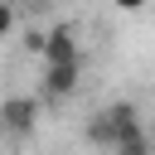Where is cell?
<instances>
[{
    "mask_svg": "<svg viewBox=\"0 0 155 155\" xmlns=\"http://www.w3.org/2000/svg\"><path fill=\"white\" fill-rule=\"evenodd\" d=\"M136 126H140V111H136V102H126V97H121V102H107V107L87 121V140L107 150L116 136H126V131H136Z\"/></svg>",
    "mask_w": 155,
    "mask_h": 155,
    "instance_id": "cell-1",
    "label": "cell"
},
{
    "mask_svg": "<svg viewBox=\"0 0 155 155\" xmlns=\"http://www.w3.org/2000/svg\"><path fill=\"white\" fill-rule=\"evenodd\" d=\"M34 131H39V97H29V92L5 97V102H0V136L24 140V136H34Z\"/></svg>",
    "mask_w": 155,
    "mask_h": 155,
    "instance_id": "cell-2",
    "label": "cell"
},
{
    "mask_svg": "<svg viewBox=\"0 0 155 155\" xmlns=\"http://www.w3.org/2000/svg\"><path fill=\"white\" fill-rule=\"evenodd\" d=\"M78 58H82V44H78V29H73V24H53V29H44L39 63H78Z\"/></svg>",
    "mask_w": 155,
    "mask_h": 155,
    "instance_id": "cell-3",
    "label": "cell"
},
{
    "mask_svg": "<svg viewBox=\"0 0 155 155\" xmlns=\"http://www.w3.org/2000/svg\"><path fill=\"white\" fill-rule=\"evenodd\" d=\"M78 78H82V58L78 63H44V97L48 102H63L78 92Z\"/></svg>",
    "mask_w": 155,
    "mask_h": 155,
    "instance_id": "cell-4",
    "label": "cell"
},
{
    "mask_svg": "<svg viewBox=\"0 0 155 155\" xmlns=\"http://www.w3.org/2000/svg\"><path fill=\"white\" fill-rule=\"evenodd\" d=\"M107 150H111V155H150V136H145V126H136V131L116 136Z\"/></svg>",
    "mask_w": 155,
    "mask_h": 155,
    "instance_id": "cell-5",
    "label": "cell"
},
{
    "mask_svg": "<svg viewBox=\"0 0 155 155\" xmlns=\"http://www.w3.org/2000/svg\"><path fill=\"white\" fill-rule=\"evenodd\" d=\"M15 29V0H0V39Z\"/></svg>",
    "mask_w": 155,
    "mask_h": 155,
    "instance_id": "cell-6",
    "label": "cell"
},
{
    "mask_svg": "<svg viewBox=\"0 0 155 155\" xmlns=\"http://www.w3.org/2000/svg\"><path fill=\"white\" fill-rule=\"evenodd\" d=\"M150 0H116V10H126V15H136V10H145Z\"/></svg>",
    "mask_w": 155,
    "mask_h": 155,
    "instance_id": "cell-7",
    "label": "cell"
},
{
    "mask_svg": "<svg viewBox=\"0 0 155 155\" xmlns=\"http://www.w3.org/2000/svg\"><path fill=\"white\" fill-rule=\"evenodd\" d=\"M19 5H34V10H39V5H48V0H19Z\"/></svg>",
    "mask_w": 155,
    "mask_h": 155,
    "instance_id": "cell-8",
    "label": "cell"
}]
</instances>
